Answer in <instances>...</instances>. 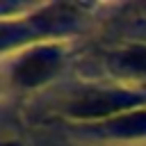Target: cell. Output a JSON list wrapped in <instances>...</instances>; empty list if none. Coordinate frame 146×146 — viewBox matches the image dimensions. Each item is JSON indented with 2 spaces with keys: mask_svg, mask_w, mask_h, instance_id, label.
I'll return each mask as SVG.
<instances>
[]
</instances>
